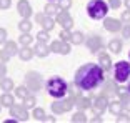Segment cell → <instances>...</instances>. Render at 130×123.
Here are the masks:
<instances>
[{
	"label": "cell",
	"mask_w": 130,
	"mask_h": 123,
	"mask_svg": "<svg viewBox=\"0 0 130 123\" xmlns=\"http://www.w3.org/2000/svg\"><path fill=\"white\" fill-rule=\"evenodd\" d=\"M103 83V68L97 63H85L75 72L73 85H77L80 90L92 92L99 88Z\"/></svg>",
	"instance_id": "cell-1"
},
{
	"label": "cell",
	"mask_w": 130,
	"mask_h": 123,
	"mask_svg": "<svg viewBox=\"0 0 130 123\" xmlns=\"http://www.w3.org/2000/svg\"><path fill=\"white\" fill-rule=\"evenodd\" d=\"M45 88H47V93H48L52 98L58 100V98H63V96L69 93V83L60 77H52V78L47 80Z\"/></svg>",
	"instance_id": "cell-2"
},
{
	"label": "cell",
	"mask_w": 130,
	"mask_h": 123,
	"mask_svg": "<svg viewBox=\"0 0 130 123\" xmlns=\"http://www.w3.org/2000/svg\"><path fill=\"white\" fill-rule=\"evenodd\" d=\"M108 12H110V7H108V4L103 2V0H90L87 4V13H88V17L93 18V20L105 18Z\"/></svg>",
	"instance_id": "cell-3"
},
{
	"label": "cell",
	"mask_w": 130,
	"mask_h": 123,
	"mask_svg": "<svg viewBox=\"0 0 130 123\" xmlns=\"http://www.w3.org/2000/svg\"><path fill=\"white\" fill-rule=\"evenodd\" d=\"M130 78V63L125 60L117 62V65L113 68V80L117 83H125Z\"/></svg>",
	"instance_id": "cell-4"
},
{
	"label": "cell",
	"mask_w": 130,
	"mask_h": 123,
	"mask_svg": "<svg viewBox=\"0 0 130 123\" xmlns=\"http://www.w3.org/2000/svg\"><path fill=\"white\" fill-rule=\"evenodd\" d=\"M25 85L28 87V90L30 92H38V90L42 88V77H40V73L37 72H28L27 75H25Z\"/></svg>",
	"instance_id": "cell-5"
},
{
	"label": "cell",
	"mask_w": 130,
	"mask_h": 123,
	"mask_svg": "<svg viewBox=\"0 0 130 123\" xmlns=\"http://www.w3.org/2000/svg\"><path fill=\"white\" fill-rule=\"evenodd\" d=\"M73 108V100H70V98H58L55 103H52V112L55 113V115H60V113L63 112H70Z\"/></svg>",
	"instance_id": "cell-6"
},
{
	"label": "cell",
	"mask_w": 130,
	"mask_h": 123,
	"mask_svg": "<svg viewBox=\"0 0 130 123\" xmlns=\"http://www.w3.org/2000/svg\"><path fill=\"white\" fill-rule=\"evenodd\" d=\"M107 108H108V98L105 95H100V96H97V98H92V112L95 113V116L97 115L100 116Z\"/></svg>",
	"instance_id": "cell-7"
},
{
	"label": "cell",
	"mask_w": 130,
	"mask_h": 123,
	"mask_svg": "<svg viewBox=\"0 0 130 123\" xmlns=\"http://www.w3.org/2000/svg\"><path fill=\"white\" fill-rule=\"evenodd\" d=\"M8 110H10V116H13L17 121H27V120H28L27 108L23 107V105H15V103H13Z\"/></svg>",
	"instance_id": "cell-8"
},
{
	"label": "cell",
	"mask_w": 130,
	"mask_h": 123,
	"mask_svg": "<svg viewBox=\"0 0 130 123\" xmlns=\"http://www.w3.org/2000/svg\"><path fill=\"white\" fill-rule=\"evenodd\" d=\"M55 20H57V23L62 25V28L70 30V28L73 27V20H72V17H70L69 10H60L57 15H55Z\"/></svg>",
	"instance_id": "cell-9"
},
{
	"label": "cell",
	"mask_w": 130,
	"mask_h": 123,
	"mask_svg": "<svg viewBox=\"0 0 130 123\" xmlns=\"http://www.w3.org/2000/svg\"><path fill=\"white\" fill-rule=\"evenodd\" d=\"M48 48H50V52H54V53H60V55H69L70 53L69 42H63V40H55V42H52Z\"/></svg>",
	"instance_id": "cell-10"
},
{
	"label": "cell",
	"mask_w": 130,
	"mask_h": 123,
	"mask_svg": "<svg viewBox=\"0 0 130 123\" xmlns=\"http://www.w3.org/2000/svg\"><path fill=\"white\" fill-rule=\"evenodd\" d=\"M103 27L107 28L108 32H112V33H115V32H120L123 27L122 20H117V18H110V17H105L103 18Z\"/></svg>",
	"instance_id": "cell-11"
},
{
	"label": "cell",
	"mask_w": 130,
	"mask_h": 123,
	"mask_svg": "<svg viewBox=\"0 0 130 123\" xmlns=\"http://www.w3.org/2000/svg\"><path fill=\"white\" fill-rule=\"evenodd\" d=\"M102 45L103 42L99 35H92V37L87 38V48L90 50V53H97L99 50H102Z\"/></svg>",
	"instance_id": "cell-12"
},
{
	"label": "cell",
	"mask_w": 130,
	"mask_h": 123,
	"mask_svg": "<svg viewBox=\"0 0 130 123\" xmlns=\"http://www.w3.org/2000/svg\"><path fill=\"white\" fill-rule=\"evenodd\" d=\"M17 10H19V13L22 15V18H28V17L32 15V7H30V4H28V0H19Z\"/></svg>",
	"instance_id": "cell-13"
},
{
	"label": "cell",
	"mask_w": 130,
	"mask_h": 123,
	"mask_svg": "<svg viewBox=\"0 0 130 123\" xmlns=\"http://www.w3.org/2000/svg\"><path fill=\"white\" fill-rule=\"evenodd\" d=\"M73 105H77L78 110H87V108L92 107V98H87V96L78 95L75 100H73Z\"/></svg>",
	"instance_id": "cell-14"
},
{
	"label": "cell",
	"mask_w": 130,
	"mask_h": 123,
	"mask_svg": "<svg viewBox=\"0 0 130 123\" xmlns=\"http://www.w3.org/2000/svg\"><path fill=\"white\" fill-rule=\"evenodd\" d=\"M34 52H35V55H37V57L45 58L47 55L50 53V48L47 47V43H43V42H37V43H35V47H34Z\"/></svg>",
	"instance_id": "cell-15"
},
{
	"label": "cell",
	"mask_w": 130,
	"mask_h": 123,
	"mask_svg": "<svg viewBox=\"0 0 130 123\" xmlns=\"http://www.w3.org/2000/svg\"><path fill=\"white\" fill-rule=\"evenodd\" d=\"M107 110L112 113V115L117 116L123 110V105H122V101H120V100H110V101H108V108H107Z\"/></svg>",
	"instance_id": "cell-16"
},
{
	"label": "cell",
	"mask_w": 130,
	"mask_h": 123,
	"mask_svg": "<svg viewBox=\"0 0 130 123\" xmlns=\"http://www.w3.org/2000/svg\"><path fill=\"white\" fill-rule=\"evenodd\" d=\"M103 88H105V90L102 92V95H105L107 98L112 95V93H117L120 90V88H117V87H115V80L113 81H105V80H103Z\"/></svg>",
	"instance_id": "cell-17"
},
{
	"label": "cell",
	"mask_w": 130,
	"mask_h": 123,
	"mask_svg": "<svg viewBox=\"0 0 130 123\" xmlns=\"http://www.w3.org/2000/svg\"><path fill=\"white\" fill-rule=\"evenodd\" d=\"M99 62H100V67L103 68V72H107V70L112 68V60H110V57H108L105 52L99 53Z\"/></svg>",
	"instance_id": "cell-18"
},
{
	"label": "cell",
	"mask_w": 130,
	"mask_h": 123,
	"mask_svg": "<svg viewBox=\"0 0 130 123\" xmlns=\"http://www.w3.org/2000/svg\"><path fill=\"white\" fill-rule=\"evenodd\" d=\"M35 55V52H34V48H30V47H22L19 50V57L22 58L23 62H28V60H32V57Z\"/></svg>",
	"instance_id": "cell-19"
},
{
	"label": "cell",
	"mask_w": 130,
	"mask_h": 123,
	"mask_svg": "<svg viewBox=\"0 0 130 123\" xmlns=\"http://www.w3.org/2000/svg\"><path fill=\"white\" fill-rule=\"evenodd\" d=\"M43 13H45V15H50V17H55L58 13V12L62 10L60 7H58V4H54V2H48V4L45 5V8H43Z\"/></svg>",
	"instance_id": "cell-20"
},
{
	"label": "cell",
	"mask_w": 130,
	"mask_h": 123,
	"mask_svg": "<svg viewBox=\"0 0 130 123\" xmlns=\"http://www.w3.org/2000/svg\"><path fill=\"white\" fill-rule=\"evenodd\" d=\"M4 50L7 52L10 57H15V55H19V47H17L15 42H12V40H10V42L7 40V42L4 43Z\"/></svg>",
	"instance_id": "cell-21"
},
{
	"label": "cell",
	"mask_w": 130,
	"mask_h": 123,
	"mask_svg": "<svg viewBox=\"0 0 130 123\" xmlns=\"http://www.w3.org/2000/svg\"><path fill=\"white\" fill-rule=\"evenodd\" d=\"M125 90H127V88H125ZM125 90L120 88V92H119V100L122 101L123 108L130 110V93H128V92H125Z\"/></svg>",
	"instance_id": "cell-22"
},
{
	"label": "cell",
	"mask_w": 130,
	"mask_h": 123,
	"mask_svg": "<svg viewBox=\"0 0 130 123\" xmlns=\"http://www.w3.org/2000/svg\"><path fill=\"white\" fill-rule=\"evenodd\" d=\"M108 50H110L112 53H120V52H122V40L112 38L110 42H108Z\"/></svg>",
	"instance_id": "cell-23"
},
{
	"label": "cell",
	"mask_w": 130,
	"mask_h": 123,
	"mask_svg": "<svg viewBox=\"0 0 130 123\" xmlns=\"http://www.w3.org/2000/svg\"><path fill=\"white\" fill-rule=\"evenodd\" d=\"M13 80L12 78H7V77H4V78H0V90H4V92H10V90H13Z\"/></svg>",
	"instance_id": "cell-24"
},
{
	"label": "cell",
	"mask_w": 130,
	"mask_h": 123,
	"mask_svg": "<svg viewBox=\"0 0 130 123\" xmlns=\"http://www.w3.org/2000/svg\"><path fill=\"white\" fill-rule=\"evenodd\" d=\"M0 103H2V107H7V108H10L13 105V96L10 95V92H4V95L0 96Z\"/></svg>",
	"instance_id": "cell-25"
},
{
	"label": "cell",
	"mask_w": 130,
	"mask_h": 123,
	"mask_svg": "<svg viewBox=\"0 0 130 123\" xmlns=\"http://www.w3.org/2000/svg\"><path fill=\"white\" fill-rule=\"evenodd\" d=\"M42 27H43V30H47V32L52 30V28L55 27V20H54V17H50V15H45V17H43V20H42Z\"/></svg>",
	"instance_id": "cell-26"
},
{
	"label": "cell",
	"mask_w": 130,
	"mask_h": 123,
	"mask_svg": "<svg viewBox=\"0 0 130 123\" xmlns=\"http://www.w3.org/2000/svg\"><path fill=\"white\" fill-rule=\"evenodd\" d=\"M15 95L19 96L20 100H23L25 96H28V95H30V90H28V87H27V85H20V87H17V88H15Z\"/></svg>",
	"instance_id": "cell-27"
},
{
	"label": "cell",
	"mask_w": 130,
	"mask_h": 123,
	"mask_svg": "<svg viewBox=\"0 0 130 123\" xmlns=\"http://www.w3.org/2000/svg\"><path fill=\"white\" fill-rule=\"evenodd\" d=\"M32 42H34V37H30V33H22L19 37V43L22 47H30Z\"/></svg>",
	"instance_id": "cell-28"
},
{
	"label": "cell",
	"mask_w": 130,
	"mask_h": 123,
	"mask_svg": "<svg viewBox=\"0 0 130 123\" xmlns=\"http://www.w3.org/2000/svg\"><path fill=\"white\" fill-rule=\"evenodd\" d=\"M32 116H34V120H38V121H43V118H45V110L40 107H34V112H32Z\"/></svg>",
	"instance_id": "cell-29"
},
{
	"label": "cell",
	"mask_w": 130,
	"mask_h": 123,
	"mask_svg": "<svg viewBox=\"0 0 130 123\" xmlns=\"http://www.w3.org/2000/svg\"><path fill=\"white\" fill-rule=\"evenodd\" d=\"M19 28H20V32H22V33H30L32 23L28 22V18H22V22L19 23Z\"/></svg>",
	"instance_id": "cell-30"
},
{
	"label": "cell",
	"mask_w": 130,
	"mask_h": 123,
	"mask_svg": "<svg viewBox=\"0 0 130 123\" xmlns=\"http://www.w3.org/2000/svg\"><path fill=\"white\" fill-rule=\"evenodd\" d=\"M72 121H73V123H85V121H87V115L84 113V110H80V112L73 113Z\"/></svg>",
	"instance_id": "cell-31"
},
{
	"label": "cell",
	"mask_w": 130,
	"mask_h": 123,
	"mask_svg": "<svg viewBox=\"0 0 130 123\" xmlns=\"http://www.w3.org/2000/svg\"><path fill=\"white\" fill-rule=\"evenodd\" d=\"M35 103H37L35 96H34V95H28V96H25V98H23V103H22V105L28 110V108H34V107H35Z\"/></svg>",
	"instance_id": "cell-32"
},
{
	"label": "cell",
	"mask_w": 130,
	"mask_h": 123,
	"mask_svg": "<svg viewBox=\"0 0 130 123\" xmlns=\"http://www.w3.org/2000/svg\"><path fill=\"white\" fill-rule=\"evenodd\" d=\"M70 42L75 43V45H82V43H84V33H82V32H73Z\"/></svg>",
	"instance_id": "cell-33"
},
{
	"label": "cell",
	"mask_w": 130,
	"mask_h": 123,
	"mask_svg": "<svg viewBox=\"0 0 130 123\" xmlns=\"http://www.w3.org/2000/svg\"><path fill=\"white\" fill-rule=\"evenodd\" d=\"M58 37H60V40H63V42H70V40H72V32L67 30V28H62Z\"/></svg>",
	"instance_id": "cell-34"
},
{
	"label": "cell",
	"mask_w": 130,
	"mask_h": 123,
	"mask_svg": "<svg viewBox=\"0 0 130 123\" xmlns=\"http://www.w3.org/2000/svg\"><path fill=\"white\" fill-rule=\"evenodd\" d=\"M47 40H48V32H47V30H42V32H38V33H37V42L47 43Z\"/></svg>",
	"instance_id": "cell-35"
},
{
	"label": "cell",
	"mask_w": 130,
	"mask_h": 123,
	"mask_svg": "<svg viewBox=\"0 0 130 123\" xmlns=\"http://www.w3.org/2000/svg\"><path fill=\"white\" fill-rule=\"evenodd\" d=\"M58 7L62 10H69L72 7V0H58Z\"/></svg>",
	"instance_id": "cell-36"
},
{
	"label": "cell",
	"mask_w": 130,
	"mask_h": 123,
	"mask_svg": "<svg viewBox=\"0 0 130 123\" xmlns=\"http://www.w3.org/2000/svg\"><path fill=\"white\" fill-rule=\"evenodd\" d=\"M120 20H122V23H130V10H123Z\"/></svg>",
	"instance_id": "cell-37"
},
{
	"label": "cell",
	"mask_w": 130,
	"mask_h": 123,
	"mask_svg": "<svg viewBox=\"0 0 130 123\" xmlns=\"http://www.w3.org/2000/svg\"><path fill=\"white\" fill-rule=\"evenodd\" d=\"M120 5H122V0H108V7L113 8V10L120 8Z\"/></svg>",
	"instance_id": "cell-38"
},
{
	"label": "cell",
	"mask_w": 130,
	"mask_h": 123,
	"mask_svg": "<svg viewBox=\"0 0 130 123\" xmlns=\"http://www.w3.org/2000/svg\"><path fill=\"white\" fill-rule=\"evenodd\" d=\"M122 35L123 37H127V38H130V23H123V27H122Z\"/></svg>",
	"instance_id": "cell-39"
},
{
	"label": "cell",
	"mask_w": 130,
	"mask_h": 123,
	"mask_svg": "<svg viewBox=\"0 0 130 123\" xmlns=\"http://www.w3.org/2000/svg\"><path fill=\"white\" fill-rule=\"evenodd\" d=\"M12 5V0H0V10H7L10 8Z\"/></svg>",
	"instance_id": "cell-40"
},
{
	"label": "cell",
	"mask_w": 130,
	"mask_h": 123,
	"mask_svg": "<svg viewBox=\"0 0 130 123\" xmlns=\"http://www.w3.org/2000/svg\"><path fill=\"white\" fill-rule=\"evenodd\" d=\"M117 121H130V116L127 115V113L120 112L119 115H117Z\"/></svg>",
	"instance_id": "cell-41"
},
{
	"label": "cell",
	"mask_w": 130,
	"mask_h": 123,
	"mask_svg": "<svg viewBox=\"0 0 130 123\" xmlns=\"http://www.w3.org/2000/svg\"><path fill=\"white\" fill-rule=\"evenodd\" d=\"M5 42H7V30L0 28V45H4Z\"/></svg>",
	"instance_id": "cell-42"
},
{
	"label": "cell",
	"mask_w": 130,
	"mask_h": 123,
	"mask_svg": "<svg viewBox=\"0 0 130 123\" xmlns=\"http://www.w3.org/2000/svg\"><path fill=\"white\" fill-rule=\"evenodd\" d=\"M10 58H12V57H10V55H8V53H7L5 50H4V48L0 50V60H2V62H8Z\"/></svg>",
	"instance_id": "cell-43"
},
{
	"label": "cell",
	"mask_w": 130,
	"mask_h": 123,
	"mask_svg": "<svg viewBox=\"0 0 130 123\" xmlns=\"http://www.w3.org/2000/svg\"><path fill=\"white\" fill-rule=\"evenodd\" d=\"M7 75V67H5V62H0V78H4Z\"/></svg>",
	"instance_id": "cell-44"
},
{
	"label": "cell",
	"mask_w": 130,
	"mask_h": 123,
	"mask_svg": "<svg viewBox=\"0 0 130 123\" xmlns=\"http://www.w3.org/2000/svg\"><path fill=\"white\" fill-rule=\"evenodd\" d=\"M43 17H45V13H37L35 15V20H37L38 23H42V20H43Z\"/></svg>",
	"instance_id": "cell-45"
},
{
	"label": "cell",
	"mask_w": 130,
	"mask_h": 123,
	"mask_svg": "<svg viewBox=\"0 0 130 123\" xmlns=\"http://www.w3.org/2000/svg\"><path fill=\"white\" fill-rule=\"evenodd\" d=\"M43 121H52V123H54L55 118H54V116H45V118H43Z\"/></svg>",
	"instance_id": "cell-46"
},
{
	"label": "cell",
	"mask_w": 130,
	"mask_h": 123,
	"mask_svg": "<svg viewBox=\"0 0 130 123\" xmlns=\"http://www.w3.org/2000/svg\"><path fill=\"white\" fill-rule=\"evenodd\" d=\"M92 121H95V123H100V121H102V118H99V115H97V118H93Z\"/></svg>",
	"instance_id": "cell-47"
},
{
	"label": "cell",
	"mask_w": 130,
	"mask_h": 123,
	"mask_svg": "<svg viewBox=\"0 0 130 123\" xmlns=\"http://www.w3.org/2000/svg\"><path fill=\"white\" fill-rule=\"evenodd\" d=\"M125 7H127V8L130 10V0H125Z\"/></svg>",
	"instance_id": "cell-48"
},
{
	"label": "cell",
	"mask_w": 130,
	"mask_h": 123,
	"mask_svg": "<svg viewBox=\"0 0 130 123\" xmlns=\"http://www.w3.org/2000/svg\"><path fill=\"white\" fill-rule=\"evenodd\" d=\"M127 92L130 93V81H128V87H127Z\"/></svg>",
	"instance_id": "cell-49"
},
{
	"label": "cell",
	"mask_w": 130,
	"mask_h": 123,
	"mask_svg": "<svg viewBox=\"0 0 130 123\" xmlns=\"http://www.w3.org/2000/svg\"><path fill=\"white\" fill-rule=\"evenodd\" d=\"M0 110H2V103H0Z\"/></svg>",
	"instance_id": "cell-50"
},
{
	"label": "cell",
	"mask_w": 130,
	"mask_h": 123,
	"mask_svg": "<svg viewBox=\"0 0 130 123\" xmlns=\"http://www.w3.org/2000/svg\"><path fill=\"white\" fill-rule=\"evenodd\" d=\"M128 58H130V52H128Z\"/></svg>",
	"instance_id": "cell-51"
},
{
	"label": "cell",
	"mask_w": 130,
	"mask_h": 123,
	"mask_svg": "<svg viewBox=\"0 0 130 123\" xmlns=\"http://www.w3.org/2000/svg\"><path fill=\"white\" fill-rule=\"evenodd\" d=\"M48 2H54V0H48Z\"/></svg>",
	"instance_id": "cell-52"
}]
</instances>
